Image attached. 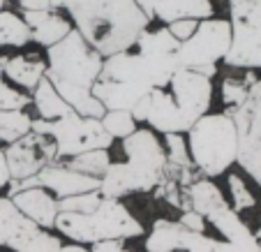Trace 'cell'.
Masks as SVG:
<instances>
[{"mask_svg": "<svg viewBox=\"0 0 261 252\" xmlns=\"http://www.w3.org/2000/svg\"><path fill=\"white\" fill-rule=\"evenodd\" d=\"M182 67L180 42L169 33L167 26H148L132 46L107 56L93 95L104 104V109H127L153 88L169 84Z\"/></svg>", "mask_w": 261, "mask_h": 252, "instance_id": "6da1fadb", "label": "cell"}, {"mask_svg": "<svg viewBox=\"0 0 261 252\" xmlns=\"http://www.w3.org/2000/svg\"><path fill=\"white\" fill-rule=\"evenodd\" d=\"M215 97V79L180 67L169 84L153 88L132 107L139 125H148L158 134H185L203 114H208Z\"/></svg>", "mask_w": 261, "mask_h": 252, "instance_id": "7a4b0ae2", "label": "cell"}, {"mask_svg": "<svg viewBox=\"0 0 261 252\" xmlns=\"http://www.w3.org/2000/svg\"><path fill=\"white\" fill-rule=\"evenodd\" d=\"M51 5L63 12L74 30L104 58L132 46L150 26L137 0H51Z\"/></svg>", "mask_w": 261, "mask_h": 252, "instance_id": "3957f363", "label": "cell"}, {"mask_svg": "<svg viewBox=\"0 0 261 252\" xmlns=\"http://www.w3.org/2000/svg\"><path fill=\"white\" fill-rule=\"evenodd\" d=\"M120 158H111L99 178V192L109 199L132 194H153L167 178V150L162 134L148 125H139L129 137L118 141Z\"/></svg>", "mask_w": 261, "mask_h": 252, "instance_id": "277c9868", "label": "cell"}, {"mask_svg": "<svg viewBox=\"0 0 261 252\" xmlns=\"http://www.w3.org/2000/svg\"><path fill=\"white\" fill-rule=\"evenodd\" d=\"M46 79L63 95V99L81 116L102 118L104 104L93 95L104 65V56L95 51L76 30H69L60 42L44 49Z\"/></svg>", "mask_w": 261, "mask_h": 252, "instance_id": "5b68a950", "label": "cell"}, {"mask_svg": "<svg viewBox=\"0 0 261 252\" xmlns=\"http://www.w3.org/2000/svg\"><path fill=\"white\" fill-rule=\"evenodd\" d=\"M54 232L65 241L93 245L102 241H134L146 234V227L123 199L104 197L90 213H58Z\"/></svg>", "mask_w": 261, "mask_h": 252, "instance_id": "8992f818", "label": "cell"}, {"mask_svg": "<svg viewBox=\"0 0 261 252\" xmlns=\"http://www.w3.org/2000/svg\"><path fill=\"white\" fill-rule=\"evenodd\" d=\"M192 167L203 178H222L238 164V130L229 111H208L185 132Z\"/></svg>", "mask_w": 261, "mask_h": 252, "instance_id": "52a82bcc", "label": "cell"}, {"mask_svg": "<svg viewBox=\"0 0 261 252\" xmlns=\"http://www.w3.org/2000/svg\"><path fill=\"white\" fill-rule=\"evenodd\" d=\"M231 46V23L224 16L201 19L192 35L180 42L182 67L201 72L215 79L220 74V65L224 63Z\"/></svg>", "mask_w": 261, "mask_h": 252, "instance_id": "ba28073f", "label": "cell"}, {"mask_svg": "<svg viewBox=\"0 0 261 252\" xmlns=\"http://www.w3.org/2000/svg\"><path fill=\"white\" fill-rule=\"evenodd\" d=\"M33 130L49 134L56 141V148H58L56 162L58 160H69L74 155L93 148H111L114 146V139L104 132L102 120L93 118V116H81L76 111L56 120L35 118Z\"/></svg>", "mask_w": 261, "mask_h": 252, "instance_id": "9c48e42d", "label": "cell"}, {"mask_svg": "<svg viewBox=\"0 0 261 252\" xmlns=\"http://www.w3.org/2000/svg\"><path fill=\"white\" fill-rule=\"evenodd\" d=\"M231 46L224 58V67L261 69V3L256 0H227Z\"/></svg>", "mask_w": 261, "mask_h": 252, "instance_id": "30bf717a", "label": "cell"}, {"mask_svg": "<svg viewBox=\"0 0 261 252\" xmlns=\"http://www.w3.org/2000/svg\"><path fill=\"white\" fill-rule=\"evenodd\" d=\"M231 116L238 130L236 167L261 190V77L254 79L245 102Z\"/></svg>", "mask_w": 261, "mask_h": 252, "instance_id": "8fae6325", "label": "cell"}, {"mask_svg": "<svg viewBox=\"0 0 261 252\" xmlns=\"http://www.w3.org/2000/svg\"><path fill=\"white\" fill-rule=\"evenodd\" d=\"M56 141L44 132H28L25 137L16 139L14 143L5 146V158L10 164L12 183L30 181L35 178L46 164L56 162Z\"/></svg>", "mask_w": 261, "mask_h": 252, "instance_id": "7c38bea8", "label": "cell"}, {"mask_svg": "<svg viewBox=\"0 0 261 252\" xmlns=\"http://www.w3.org/2000/svg\"><path fill=\"white\" fill-rule=\"evenodd\" d=\"M14 201V206L23 213L28 220L35 224H40L44 229H54V222L58 218V197L51 194L42 185H25V188L16 190V192L7 194Z\"/></svg>", "mask_w": 261, "mask_h": 252, "instance_id": "4fadbf2b", "label": "cell"}, {"mask_svg": "<svg viewBox=\"0 0 261 252\" xmlns=\"http://www.w3.org/2000/svg\"><path fill=\"white\" fill-rule=\"evenodd\" d=\"M44 77H46L44 54H28L23 49V51H16V54L7 56L5 65H3V79L28 95L40 86V81Z\"/></svg>", "mask_w": 261, "mask_h": 252, "instance_id": "5bb4252c", "label": "cell"}, {"mask_svg": "<svg viewBox=\"0 0 261 252\" xmlns=\"http://www.w3.org/2000/svg\"><path fill=\"white\" fill-rule=\"evenodd\" d=\"M25 19V23L30 26L33 33V44L40 46L42 51L54 46L56 42H60L69 30L74 28L72 21L58 10H44V12H21Z\"/></svg>", "mask_w": 261, "mask_h": 252, "instance_id": "9a60e30c", "label": "cell"}, {"mask_svg": "<svg viewBox=\"0 0 261 252\" xmlns=\"http://www.w3.org/2000/svg\"><path fill=\"white\" fill-rule=\"evenodd\" d=\"M215 16L213 0H153L150 21L160 26L173 23L178 19H208Z\"/></svg>", "mask_w": 261, "mask_h": 252, "instance_id": "2e32d148", "label": "cell"}, {"mask_svg": "<svg viewBox=\"0 0 261 252\" xmlns=\"http://www.w3.org/2000/svg\"><path fill=\"white\" fill-rule=\"evenodd\" d=\"M182 197H185V211L192 208V211L201 213L203 218H208L211 213L220 211V208L229 206L224 188L217 185L215 178L197 176L192 183L182 188Z\"/></svg>", "mask_w": 261, "mask_h": 252, "instance_id": "e0dca14e", "label": "cell"}, {"mask_svg": "<svg viewBox=\"0 0 261 252\" xmlns=\"http://www.w3.org/2000/svg\"><path fill=\"white\" fill-rule=\"evenodd\" d=\"M65 238L56 234L54 229H44L35 224L33 220H25L19 232L10 238L5 250L10 252H60Z\"/></svg>", "mask_w": 261, "mask_h": 252, "instance_id": "ac0fdd59", "label": "cell"}, {"mask_svg": "<svg viewBox=\"0 0 261 252\" xmlns=\"http://www.w3.org/2000/svg\"><path fill=\"white\" fill-rule=\"evenodd\" d=\"M33 44V33L25 23L23 14L16 10H0V54L12 56Z\"/></svg>", "mask_w": 261, "mask_h": 252, "instance_id": "d6986e66", "label": "cell"}, {"mask_svg": "<svg viewBox=\"0 0 261 252\" xmlns=\"http://www.w3.org/2000/svg\"><path fill=\"white\" fill-rule=\"evenodd\" d=\"M227 69L229 72H224V74H217L220 84L215 88L220 90V99L224 111L231 114V111H236L245 102L247 93H250V86L256 79V72H252V69H231V67Z\"/></svg>", "mask_w": 261, "mask_h": 252, "instance_id": "ffe728a7", "label": "cell"}, {"mask_svg": "<svg viewBox=\"0 0 261 252\" xmlns=\"http://www.w3.org/2000/svg\"><path fill=\"white\" fill-rule=\"evenodd\" d=\"M143 236H146L143 238L146 252H178L182 236H185V227L178 220L158 218Z\"/></svg>", "mask_w": 261, "mask_h": 252, "instance_id": "44dd1931", "label": "cell"}, {"mask_svg": "<svg viewBox=\"0 0 261 252\" xmlns=\"http://www.w3.org/2000/svg\"><path fill=\"white\" fill-rule=\"evenodd\" d=\"M30 107L35 109V118H40V120H56V118H63V116L74 111L46 77L40 81V86L30 93Z\"/></svg>", "mask_w": 261, "mask_h": 252, "instance_id": "7402d4cb", "label": "cell"}, {"mask_svg": "<svg viewBox=\"0 0 261 252\" xmlns=\"http://www.w3.org/2000/svg\"><path fill=\"white\" fill-rule=\"evenodd\" d=\"M224 190H227L224 194H227L229 206L236 213H241V215L245 211H252V208L259 206V197H256V192L252 190L250 178L243 171L229 169V171L224 173Z\"/></svg>", "mask_w": 261, "mask_h": 252, "instance_id": "603a6c76", "label": "cell"}, {"mask_svg": "<svg viewBox=\"0 0 261 252\" xmlns=\"http://www.w3.org/2000/svg\"><path fill=\"white\" fill-rule=\"evenodd\" d=\"M35 116L28 109H5L0 111V146H10L16 139L33 132Z\"/></svg>", "mask_w": 261, "mask_h": 252, "instance_id": "cb8c5ba5", "label": "cell"}, {"mask_svg": "<svg viewBox=\"0 0 261 252\" xmlns=\"http://www.w3.org/2000/svg\"><path fill=\"white\" fill-rule=\"evenodd\" d=\"M111 158H114V150L111 148H93V150H86V153L74 155V158H69V160H58V162H65L67 167L76 169V171H81V173L102 178V173L107 171Z\"/></svg>", "mask_w": 261, "mask_h": 252, "instance_id": "d4e9b609", "label": "cell"}, {"mask_svg": "<svg viewBox=\"0 0 261 252\" xmlns=\"http://www.w3.org/2000/svg\"><path fill=\"white\" fill-rule=\"evenodd\" d=\"M25 215L14 206L7 194H0V250H5L10 238L19 232V227L25 222Z\"/></svg>", "mask_w": 261, "mask_h": 252, "instance_id": "484cf974", "label": "cell"}, {"mask_svg": "<svg viewBox=\"0 0 261 252\" xmlns=\"http://www.w3.org/2000/svg\"><path fill=\"white\" fill-rule=\"evenodd\" d=\"M99 120H102L104 132L114 139V141H120V139L129 137V134L139 128L132 111H127V109H107Z\"/></svg>", "mask_w": 261, "mask_h": 252, "instance_id": "4316f807", "label": "cell"}, {"mask_svg": "<svg viewBox=\"0 0 261 252\" xmlns=\"http://www.w3.org/2000/svg\"><path fill=\"white\" fill-rule=\"evenodd\" d=\"M162 143H164V150H167L169 167H180V169L192 167L185 134H162Z\"/></svg>", "mask_w": 261, "mask_h": 252, "instance_id": "83f0119b", "label": "cell"}, {"mask_svg": "<svg viewBox=\"0 0 261 252\" xmlns=\"http://www.w3.org/2000/svg\"><path fill=\"white\" fill-rule=\"evenodd\" d=\"M104 194L99 190H90L84 194H72V197L58 199V211L60 213H90L102 204Z\"/></svg>", "mask_w": 261, "mask_h": 252, "instance_id": "f1b7e54d", "label": "cell"}, {"mask_svg": "<svg viewBox=\"0 0 261 252\" xmlns=\"http://www.w3.org/2000/svg\"><path fill=\"white\" fill-rule=\"evenodd\" d=\"M178 222H180L185 229H190V232H208L206 218H203L201 213L192 211V208H188V211H180V215H178Z\"/></svg>", "mask_w": 261, "mask_h": 252, "instance_id": "f546056e", "label": "cell"}, {"mask_svg": "<svg viewBox=\"0 0 261 252\" xmlns=\"http://www.w3.org/2000/svg\"><path fill=\"white\" fill-rule=\"evenodd\" d=\"M197 26H199L197 19H178V21H173V23H167V28L178 42H185L190 35L197 30Z\"/></svg>", "mask_w": 261, "mask_h": 252, "instance_id": "4dcf8cb0", "label": "cell"}, {"mask_svg": "<svg viewBox=\"0 0 261 252\" xmlns=\"http://www.w3.org/2000/svg\"><path fill=\"white\" fill-rule=\"evenodd\" d=\"M129 241H102V243H93L90 252H134L127 245Z\"/></svg>", "mask_w": 261, "mask_h": 252, "instance_id": "1f68e13d", "label": "cell"}, {"mask_svg": "<svg viewBox=\"0 0 261 252\" xmlns=\"http://www.w3.org/2000/svg\"><path fill=\"white\" fill-rule=\"evenodd\" d=\"M12 185V173H10V164L5 158V146H0V194H7Z\"/></svg>", "mask_w": 261, "mask_h": 252, "instance_id": "d6a6232c", "label": "cell"}, {"mask_svg": "<svg viewBox=\"0 0 261 252\" xmlns=\"http://www.w3.org/2000/svg\"><path fill=\"white\" fill-rule=\"evenodd\" d=\"M19 12H44V10H54L51 0H14Z\"/></svg>", "mask_w": 261, "mask_h": 252, "instance_id": "836d02e7", "label": "cell"}, {"mask_svg": "<svg viewBox=\"0 0 261 252\" xmlns=\"http://www.w3.org/2000/svg\"><path fill=\"white\" fill-rule=\"evenodd\" d=\"M60 252H90V245H84V243H63Z\"/></svg>", "mask_w": 261, "mask_h": 252, "instance_id": "e575fe53", "label": "cell"}, {"mask_svg": "<svg viewBox=\"0 0 261 252\" xmlns=\"http://www.w3.org/2000/svg\"><path fill=\"white\" fill-rule=\"evenodd\" d=\"M137 5L141 7L143 14H146L148 19H150V7H153V0H137ZM150 23H153V21H150Z\"/></svg>", "mask_w": 261, "mask_h": 252, "instance_id": "d590c367", "label": "cell"}, {"mask_svg": "<svg viewBox=\"0 0 261 252\" xmlns=\"http://www.w3.org/2000/svg\"><path fill=\"white\" fill-rule=\"evenodd\" d=\"M0 111H5V99H3V79H0Z\"/></svg>", "mask_w": 261, "mask_h": 252, "instance_id": "8d00e7d4", "label": "cell"}, {"mask_svg": "<svg viewBox=\"0 0 261 252\" xmlns=\"http://www.w3.org/2000/svg\"><path fill=\"white\" fill-rule=\"evenodd\" d=\"M7 5H10V0H0V10H5Z\"/></svg>", "mask_w": 261, "mask_h": 252, "instance_id": "74e56055", "label": "cell"}, {"mask_svg": "<svg viewBox=\"0 0 261 252\" xmlns=\"http://www.w3.org/2000/svg\"><path fill=\"white\" fill-rule=\"evenodd\" d=\"M254 234H256V238H261V227H259V229H256V232H254Z\"/></svg>", "mask_w": 261, "mask_h": 252, "instance_id": "f35d334b", "label": "cell"}, {"mask_svg": "<svg viewBox=\"0 0 261 252\" xmlns=\"http://www.w3.org/2000/svg\"><path fill=\"white\" fill-rule=\"evenodd\" d=\"M256 3H261V0H256Z\"/></svg>", "mask_w": 261, "mask_h": 252, "instance_id": "ab89813d", "label": "cell"}, {"mask_svg": "<svg viewBox=\"0 0 261 252\" xmlns=\"http://www.w3.org/2000/svg\"><path fill=\"white\" fill-rule=\"evenodd\" d=\"M12 3H14V0H12Z\"/></svg>", "mask_w": 261, "mask_h": 252, "instance_id": "60d3db41", "label": "cell"}, {"mask_svg": "<svg viewBox=\"0 0 261 252\" xmlns=\"http://www.w3.org/2000/svg\"><path fill=\"white\" fill-rule=\"evenodd\" d=\"M7 252H10V250H7Z\"/></svg>", "mask_w": 261, "mask_h": 252, "instance_id": "b9f144b4", "label": "cell"}]
</instances>
